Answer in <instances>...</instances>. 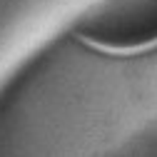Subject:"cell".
<instances>
[{
  "label": "cell",
  "mask_w": 157,
  "mask_h": 157,
  "mask_svg": "<svg viewBox=\"0 0 157 157\" xmlns=\"http://www.w3.org/2000/svg\"><path fill=\"white\" fill-rule=\"evenodd\" d=\"M85 37L105 48H140L157 43V0H130L127 8L97 17Z\"/></svg>",
  "instance_id": "cell-1"
}]
</instances>
